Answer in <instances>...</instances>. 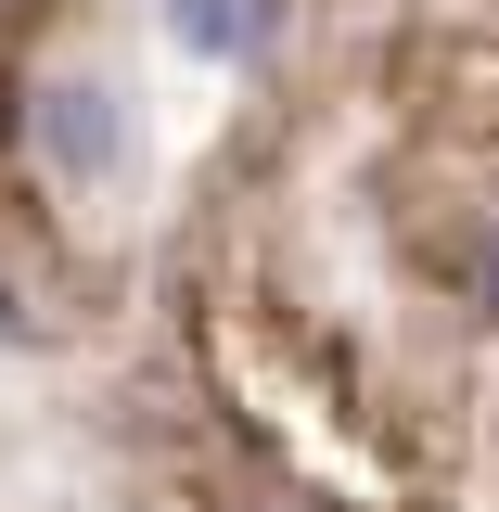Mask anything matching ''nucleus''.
<instances>
[{
	"label": "nucleus",
	"instance_id": "nucleus-1",
	"mask_svg": "<svg viewBox=\"0 0 499 512\" xmlns=\"http://www.w3.org/2000/svg\"><path fill=\"white\" fill-rule=\"evenodd\" d=\"M384 77H397V103H410V128H423L436 154H499V39L487 26L410 39Z\"/></svg>",
	"mask_w": 499,
	"mask_h": 512
}]
</instances>
